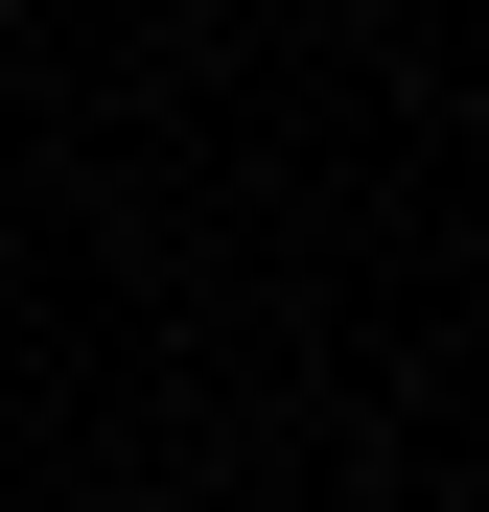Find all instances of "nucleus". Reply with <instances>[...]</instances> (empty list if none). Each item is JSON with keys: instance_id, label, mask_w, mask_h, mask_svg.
I'll list each match as a JSON object with an SVG mask.
<instances>
[]
</instances>
